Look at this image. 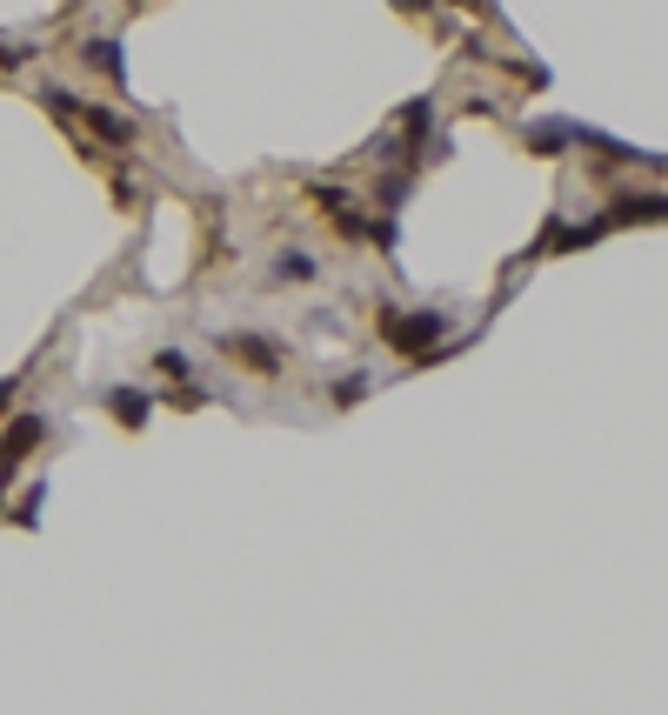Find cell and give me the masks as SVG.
Listing matches in <instances>:
<instances>
[{
  "label": "cell",
  "instance_id": "6da1fadb",
  "mask_svg": "<svg viewBox=\"0 0 668 715\" xmlns=\"http://www.w3.org/2000/svg\"><path fill=\"white\" fill-rule=\"evenodd\" d=\"M381 342L394 348V355H408V361H428V348H435V335L448 328V314L442 308H414V314H394V308H381Z\"/></svg>",
  "mask_w": 668,
  "mask_h": 715
},
{
  "label": "cell",
  "instance_id": "7a4b0ae2",
  "mask_svg": "<svg viewBox=\"0 0 668 715\" xmlns=\"http://www.w3.org/2000/svg\"><path fill=\"white\" fill-rule=\"evenodd\" d=\"M221 355H241V368H255V375H281L288 361V348L268 335H221Z\"/></svg>",
  "mask_w": 668,
  "mask_h": 715
},
{
  "label": "cell",
  "instance_id": "3957f363",
  "mask_svg": "<svg viewBox=\"0 0 668 715\" xmlns=\"http://www.w3.org/2000/svg\"><path fill=\"white\" fill-rule=\"evenodd\" d=\"M74 121H88V134H94V141H114V147H134V141H141L134 121L114 114V108H74Z\"/></svg>",
  "mask_w": 668,
  "mask_h": 715
},
{
  "label": "cell",
  "instance_id": "277c9868",
  "mask_svg": "<svg viewBox=\"0 0 668 715\" xmlns=\"http://www.w3.org/2000/svg\"><path fill=\"white\" fill-rule=\"evenodd\" d=\"M80 54H88L101 74H114V88H127V60H121V41H114V34H94V41L80 47Z\"/></svg>",
  "mask_w": 668,
  "mask_h": 715
},
{
  "label": "cell",
  "instance_id": "5b68a950",
  "mask_svg": "<svg viewBox=\"0 0 668 715\" xmlns=\"http://www.w3.org/2000/svg\"><path fill=\"white\" fill-rule=\"evenodd\" d=\"M108 409H114L127 428H141V422L154 415V394H141V388H108Z\"/></svg>",
  "mask_w": 668,
  "mask_h": 715
},
{
  "label": "cell",
  "instance_id": "8992f818",
  "mask_svg": "<svg viewBox=\"0 0 668 715\" xmlns=\"http://www.w3.org/2000/svg\"><path fill=\"white\" fill-rule=\"evenodd\" d=\"M408 188H414V168H401V175H381L368 201H375L381 214H401V208H408Z\"/></svg>",
  "mask_w": 668,
  "mask_h": 715
},
{
  "label": "cell",
  "instance_id": "52a82bcc",
  "mask_svg": "<svg viewBox=\"0 0 668 715\" xmlns=\"http://www.w3.org/2000/svg\"><path fill=\"white\" fill-rule=\"evenodd\" d=\"M575 141V121H528V147L535 154H561Z\"/></svg>",
  "mask_w": 668,
  "mask_h": 715
},
{
  "label": "cell",
  "instance_id": "ba28073f",
  "mask_svg": "<svg viewBox=\"0 0 668 715\" xmlns=\"http://www.w3.org/2000/svg\"><path fill=\"white\" fill-rule=\"evenodd\" d=\"M314 275H321V261L308 248H288L281 261H268V281H314Z\"/></svg>",
  "mask_w": 668,
  "mask_h": 715
},
{
  "label": "cell",
  "instance_id": "9c48e42d",
  "mask_svg": "<svg viewBox=\"0 0 668 715\" xmlns=\"http://www.w3.org/2000/svg\"><path fill=\"white\" fill-rule=\"evenodd\" d=\"M308 201H314V208H321V214H342V208H348V201H355V194H348V188H342V181H314V188H308Z\"/></svg>",
  "mask_w": 668,
  "mask_h": 715
},
{
  "label": "cell",
  "instance_id": "30bf717a",
  "mask_svg": "<svg viewBox=\"0 0 668 715\" xmlns=\"http://www.w3.org/2000/svg\"><path fill=\"white\" fill-rule=\"evenodd\" d=\"M160 375H175V381H188V375H194V361H188L181 348H160Z\"/></svg>",
  "mask_w": 668,
  "mask_h": 715
},
{
  "label": "cell",
  "instance_id": "8fae6325",
  "mask_svg": "<svg viewBox=\"0 0 668 715\" xmlns=\"http://www.w3.org/2000/svg\"><path fill=\"white\" fill-rule=\"evenodd\" d=\"M41 495H47V489H41V482H34V489H27V495H21V522H27V528H34V522H41Z\"/></svg>",
  "mask_w": 668,
  "mask_h": 715
},
{
  "label": "cell",
  "instance_id": "7c38bea8",
  "mask_svg": "<svg viewBox=\"0 0 668 715\" xmlns=\"http://www.w3.org/2000/svg\"><path fill=\"white\" fill-rule=\"evenodd\" d=\"M334 394H342V402H361V394H368V375H348V381L334 388Z\"/></svg>",
  "mask_w": 668,
  "mask_h": 715
},
{
  "label": "cell",
  "instance_id": "4fadbf2b",
  "mask_svg": "<svg viewBox=\"0 0 668 715\" xmlns=\"http://www.w3.org/2000/svg\"><path fill=\"white\" fill-rule=\"evenodd\" d=\"M14 388H21V381H0V409H8V402H14Z\"/></svg>",
  "mask_w": 668,
  "mask_h": 715
},
{
  "label": "cell",
  "instance_id": "5bb4252c",
  "mask_svg": "<svg viewBox=\"0 0 668 715\" xmlns=\"http://www.w3.org/2000/svg\"><path fill=\"white\" fill-rule=\"evenodd\" d=\"M461 8H481V14H488V8H494V0H461Z\"/></svg>",
  "mask_w": 668,
  "mask_h": 715
}]
</instances>
